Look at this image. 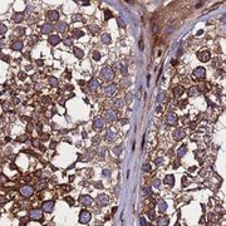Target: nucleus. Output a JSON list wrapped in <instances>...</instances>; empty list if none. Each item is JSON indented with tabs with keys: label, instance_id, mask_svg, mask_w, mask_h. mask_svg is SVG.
Returning <instances> with one entry per match:
<instances>
[{
	"label": "nucleus",
	"instance_id": "f257e3e1",
	"mask_svg": "<svg viewBox=\"0 0 226 226\" xmlns=\"http://www.w3.org/2000/svg\"><path fill=\"white\" fill-rule=\"evenodd\" d=\"M101 75L103 77V79H106V80H112V79L114 78V72H113V69H111L109 67H104L102 69Z\"/></svg>",
	"mask_w": 226,
	"mask_h": 226
},
{
	"label": "nucleus",
	"instance_id": "f03ea898",
	"mask_svg": "<svg viewBox=\"0 0 226 226\" xmlns=\"http://www.w3.org/2000/svg\"><path fill=\"white\" fill-rule=\"evenodd\" d=\"M90 216H92V215H90L89 211H87V210L80 211V214H79V222H80V224H87V222H89Z\"/></svg>",
	"mask_w": 226,
	"mask_h": 226
},
{
	"label": "nucleus",
	"instance_id": "7ed1b4c3",
	"mask_svg": "<svg viewBox=\"0 0 226 226\" xmlns=\"http://www.w3.org/2000/svg\"><path fill=\"white\" fill-rule=\"evenodd\" d=\"M33 192H34V188L32 186H29V185H25V186H23L20 188V193L24 197H30L33 195Z\"/></svg>",
	"mask_w": 226,
	"mask_h": 226
},
{
	"label": "nucleus",
	"instance_id": "20e7f679",
	"mask_svg": "<svg viewBox=\"0 0 226 226\" xmlns=\"http://www.w3.org/2000/svg\"><path fill=\"white\" fill-rule=\"evenodd\" d=\"M29 217L30 219H33V220H42V217H43V214H42V211L40 210H30V212H29Z\"/></svg>",
	"mask_w": 226,
	"mask_h": 226
},
{
	"label": "nucleus",
	"instance_id": "39448f33",
	"mask_svg": "<svg viewBox=\"0 0 226 226\" xmlns=\"http://www.w3.org/2000/svg\"><path fill=\"white\" fill-rule=\"evenodd\" d=\"M79 202L82 203L83 206H90L93 203V198L90 196H88V195H83V196L79 197Z\"/></svg>",
	"mask_w": 226,
	"mask_h": 226
},
{
	"label": "nucleus",
	"instance_id": "423d86ee",
	"mask_svg": "<svg viewBox=\"0 0 226 226\" xmlns=\"http://www.w3.org/2000/svg\"><path fill=\"white\" fill-rule=\"evenodd\" d=\"M193 75H195V78L202 79L203 77L206 75V70H205V68L203 67H197L195 70H193Z\"/></svg>",
	"mask_w": 226,
	"mask_h": 226
},
{
	"label": "nucleus",
	"instance_id": "0eeeda50",
	"mask_svg": "<svg viewBox=\"0 0 226 226\" xmlns=\"http://www.w3.org/2000/svg\"><path fill=\"white\" fill-rule=\"evenodd\" d=\"M116 90H117V85L111 83V84L106 85V88H104V94H106V96H113V94L116 93Z\"/></svg>",
	"mask_w": 226,
	"mask_h": 226
},
{
	"label": "nucleus",
	"instance_id": "6e6552de",
	"mask_svg": "<svg viewBox=\"0 0 226 226\" xmlns=\"http://www.w3.org/2000/svg\"><path fill=\"white\" fill-rule=\"evenodd\" d=\"M166 123L171 124V126H175V124H177V116H176L175 113L170 112L168 114H167V117H166Z\"/></svg>",
	"mask_w": 226,
	"mask_h": 226
},
{
	"label": "nucleus",
	"instance_id": "1a4fd4ad",
	"mask_svg": "<svg viewBox=\"0 0 226 226\" xmlns=\"http://www.w3.org/2000/svg\"><path fill=\"white\" fill-rule=\"evenodd\" d=\"M185 131L181 130V128H177V130L173 132V140L175 141H181V140H183L185 138Z\"/></svg>",
	"mask_w": 226,
	"mask_h": 226
},
{
	"label": "nucleus",
	"instance_id": "9d476101",
	"mask_svg": "<svg viewBox=\"0 0 226 226\" xmlns=\"http://www.w3.org/2000/svg\"><path fill=\"white\" fill-rule=\"evenodd\" d=\"M104 127V119L103 118H96L94 119V123H93V128L96 131H101Z\"/></svg>",
	"mask_w": 226,
	"mask_h": 226
},
{
	"label": "nucleus",
	"instance_id": "9b49d317",
	"mask_svg": "<svg viewBox=\"0 0 226 226\" xmlns=\"http://www.w3.org/2000/svg\"><path fill=\"white\" fill-rule=\"evenodd\" d=\"M104 118L107 119V121H109V122H114L117 119V114H116V112H113V111H106L104 112Z\"/></svg>",
	"mask_w": 226,
	"mask_h": 226
},
{
	"label": "nucleus",
	"instance_id": "f8f14e48",
	"mask_svg": "<svg viewBox=\"0 0 226 226\" xmlns=\"http://www.w3.org/2000/svg\"><path fill=\"white\" fill-rule=\"evenodd\" d=\"M54 29V27L50 23H45V24H43L42 25V28H40V32L43 34H50V32Z\"/></svg>",
	"mask_w": 226,
	"mask_h": 226
},
{
	"label": "nucleus",
	"instance_id": "ddd939ff",
	"mask_svg": "<svg viewBox=\"0 0 226 226\" xmlns=\"http://www.w3.org/2000/svg\"><path fill=\"white\" fill-rule=\"evenodd\" d=\"M53 206H54V202H53V201H45V202H43V205H42V209H43L44 212H50L52 210H53Z\"/></svg>",
	"mask_w": 226,
	"mask_h": 226
},
{
	"label": "nucleus",
	"instance_id": "4468645a",
	"mask_svg": "<svg viewBox=\"0 0 226 226\" xmlns=\"http://www.w3.org/2000/svg\"><path fill=\"white\" fill-rule=\"evenodd\" d=\"M197 56H198V59H200L201 62H209L210 58H211V55H210L209 52H200V53L197 54Z\"/></svg>",
	"mask_w": 226,
	"mask_h": 226
},
{
	"label": "nucleus",
	"instance_id": "2eb2a0df",
	"mask_svg": "<svg viewBox=\"0 0 226 226\" xmlns=\"http://www.w3.org/2000/svg\"><path fill=\"white\" fill-rule=\"evenodd\" d=\"M98 87H99V83H98V80H97V79H92V80H89V83H88V88H89L90 92H96V90L98 89Z\"/></svg>",
	"mask_w": 226,
	"mask_h": 226
},
{
	"label": "nucleus",
	"instance_id": "dca6fc26",
	"mask_svg": "<svg viewBox=\"0 0 226 226\" xmlns=\"http://www.w3.org/2000/svg\"><path fill=\"white\" fill-rule=\"evenodd\" d=\"M48 19L50 20V22H55V20H58L59 19V13L55 10H50V11H48Z\"/></svg>",
	"mask_w": 226,
	"mask_h": 226
},
{
	"label": "nucleus",
	"instance_id": "f3484780",
	"mask_svg": "<svg viewBox=\"0 0 226 226\" xmlns=\"http://www.w3.org/2000/svg\"><path fill=\"white\" fill-rule=\"evenodd\" d=\"M97 202L99 203L101 206L107 205V203H108V196H107V195H99V196L97 197Z\"/></svg>",
	"mask_w": 226,
	"mask_h": 226
},
{
	"label": "nucleus",
	"instance_id": "a211bd4d",
	"mask_svg": "<svg viewBox=\"0 0 226 226\" xmlns=\"http://www.w3.org/2000/svg\"><path fill=\"white\" fill-rule=\"evenodd\" d=\"M166 185H168V186H173L175 185V176L173 175H167L166 177H165V181H163Z\"/></svg>",
	"mask_w": 226,
	"mask_h": 226
},
{
	"label": "nucleus",
	"instance_id": "6ab92c4d",
	"mask_svg": "<svg viewBox=\"0 0 226 226\" xmlns=\"http://www.w3.org/2000/svg\"><path fill=\"white\" fill-rule=\"evenodd\" d=\"M59 42H60V38H59L58 35H50V37L48 38V43L50 45H56Z\"/></svg>",
	"mask_w": 226,
	"mask_h": 226
},
{
	"label": "nucleus",
	"instance_id": "aec40b11",
	"mask_svg": "<svg viewBox=\"0 0 226 226\" xmlns=\"http://www.w3.org/2000/svg\"><path fill=\"white\" fill-rule=\"evenodd\" d=\"M67 28H68V25H67V23H64V22H59L58 24H56V27H55V29L58 30V32H65L67 30Z\"/></svg>",
	"mask_w": 226,
	"mask_h": 226
},
{
	"label": "nucleus",
	"instance_id": "412c9836",
	"mask_svg": "<svg viewBox=\"0 0 226 226\" xmlns=\"http://www.w3.org/2000/svg\"><path fill=\"white\" fill-rule=\"evenodd\" d=\"M168 217L167 216H161L160 219H158V226H168Z\"/></svg>",
	"mask_w": 226,
	"mask_h": 226
},
{
	"label": "nucleus",
	"instance_id": "4be33fe9",
	"mask_svg": "<svg viewBox=\"0 0 226 226\" xmlns=\"http://www.w3.org/2000/svg\"><path fill=\"white\" fill-rule=\"evenodd\" d=\"M157 206H158V210H160L161 212H165V211L167 210V203L165 202L163 200H158Z\"/></svg>",
	"mask_w": 226,
	"mask_h": 226
},
{
	"label": "nucleus",
	"instance_id": "5701e85b",
	"mask_svg": "<svg viewBox=\"0 0 226 226\" xmlns=\"http://www.w3.org/2000/svg\"><path fill=\"white\" fill-rule=\"evenodd\" d=\"M11 49H13V50H22L23 49V43L20 42V40L14 42V43L11 44Z\"/></svg>",
	"mask_w": 226,
	"mask_h": 226
},
{
	"label": "nucleus",
	"instance_id": "b1692460",
	"mask_svg": "<svg viewBox=\"0 0 226 226\" xmlns=\"http://www.w3.org/2000/svg\"><path fill=\"white\" fill-rule=\"evenodd\" d=\"M24 19V14L23 13H15L14 15H13V20L15 23H20Z\"/></svg>",
	"mask_w": 226,
	"mask_h": 226
},
{
	"label": "nucleus",
	"instance_id": "393cba45",
	"mask_svg": "<svg viewBox=\"0 0 226 226\" xmlns=\"http://www.w3.org/2000/svg\"><path fill=\"white\" fill-rule=\"evenodd\" d=\"M183 92H185L183 87L178 85V87H176L175 89H173V94H175L176 97H180V96H182V94H183Z\"/></svg>",
	"mask_w": 226,
	"mask_h": 226
},
{
	"label": "nucleus",
	"instance_id": "a878e982",
	"mask_svg": "<svg viewBox=\"0 0 226 226\" xmlns=\"http://www.w3.org/2000/svg\"><path fill=\"white\" fill-rule=\"evenodd\" d=\"M106 140H107L108 142H113V141H114V140H116V135H114V132H112V131H108Z\"/></svg>",
	"mask_w": 226,
	"mask_h": 226
},
{
	"label": "nucleus",
	"instance_id": "bb28decb",
	"mask_svg": "<svg viewBox=\"0 0 226 226\" xmlns=\"http://www.w3.org/2000/svg\"><path fill=\"white\" fill-rule=\"evenodd\" d=\"M74 55L77 58H83L84 56V52L82 49H79V48H74Z\"/></svg>",
	"mask_w": 226,
	"mask_h": 226
},
{
	"label": "nucleus",
	"instance_id": "cd10ccee",
	"mask_svg": "<svg viewBox=\"0 0 226 226\" xmlns=\"http://www.w3.org/2000/svg\"><path fill=\"white\" fill-rule=\"evenodd\" d=\"M101 39L104 44H109V43H111V35H109V34H103Z\"/></svg>",
	"mask_w": 226,
	"mask_h": 226
},
{
	"label": "nucleus",
	"instance_id": "c85d7f7f",
	"mask_svg": "<svg viewBox=\"0 0 226 226\" xmlns=\"http://www.w3.org/2000/svg\"><path fill=\"white\" fill-rule=\"evenodd\" d=\"M186 152H187L186 146H182V147L178 148V151H177V156H178V157H182V156H185V153Z\"/></svg>",
	"mask_w": 226,
	"mask_h": 226
},
{
	"label": "nucleus",
	"instance_id": "c756f323",
	"mask_svg": "<svg viewBox=\"0 0 226 226\" xmlns=\"http://www.w3.org/2000/svg\"><path fill=\"white\" fill-rule=\"evenodd\" d=\"M48 82H49V84H50L52 87H56V85H58V79H56L55 77H50V78L48 79Z\"/></svg>",
	"mask_w": 226,
	"mask_h": 226
},
{
	"label": "nucleus",
	"instance_id": "7c9ffc66",
	"mask_svg": "<svg viewBox=\"0 0 226 226\" xmlns=\"http://www.w3.org/2000/svg\"><path fill=\"white\" fill-rule=\"evenodd\" d=\"M143 193H145V196H151V193H152V190H151V186H147L143 188Z\"/></svg>",
	"mask_w": 226,
	"mask_h": 226
},
{
	"label": "nucleus",
	"instance_id": "2f4dec72",
	"mask_svg": "<svg viewBox=\"0 0 226 226\" xmlns=\"http://www.w3.org/2000/svg\"><path fill=\"white\" fill-rule=\"evenodd\" d=\"M73 34L75 38H80V37H83L84 35V33L82 32V30H78V29H75V30H73Z\"/></svg>",
	"mask_w": 226,
	"mask_h": 226
},
{
	"label": "nucleus",
	"instance_id": "473e14b6",
	"mask_svg": "<svg viewBox=\"0 0 226 226\" xmlns=\"http://www.w3.org/2000/svg\"><path fill=\"white\" fill-rule=\"evenodd\" d=\"M188 94L190 96H196L197 94V87H192L191 89L188 90Z\"/></svg>",
	"mask_w": 226,
	"mask_h": 226
},
{
	"label": "nucleus",
	"instance_id": "72a5a7b5",
	"mask_svg": "<svg viewBox=\"0 0 226 226\" xmlns=\"http://www.w3.org/2000/svg\"><path fill=\"white\" fill-rule=\"evenodd\" d=\"M93 59L97 60V62L101 60V53H99V52H94V53H93Z\"/></svg>",
	"mask_w": 226,
	"mask_h": 226
},
{
	"label": "nucleus",
	"instance_id": "f704fd0d",
	"mask_svg": "<svg viewBox=\"0 0 226 226\" xmlns=\"http://www.w3.org/2000/svg\"><path fill=\"white\" fill-rule=\"evenodd\" d=\"M132 101H133V94H132V93H127V96H126V102H127V103H131Z\"/></svg>",
	"mask_w": 226,
	"mask_h": 226
},
{
	"label": "nucleus",
	"instance_id": "c9c22d12",
	"mask_svg": "<svg viewBox=\"0 0 226 226\" xmlns=\"http://www.w3.org/2000/svg\"><path fill=\"white\" fill-rule=\"evenodd\" d=\"M114 104H116V107H117V108H122V106H123V102L121 101V99H116Z\"/></svg>",
	"mask_w": 226,
	"mask_h": 226
},
{
	"label": "nucleus",
	"instance_id": "e433bc0d",
	"mask_svg": "<svg viewBox=\"0 0 226 226\" xmlns=\"http://www.w3.org/2000/svg\"><path fill=\"white\" fill-rule=\"evenodd\" d=\"M6 27L4 25V24H0V34H5L6 33Z\"/></svg>",
	"mask_w": 226,
	"mask_h": 226
},
{
	"label": "nucleus",
	"instance_id": "4c0bfd02",
	"mask_svg": "<svg viewBox=\"0 0 226 226\" xmlns=\"http://www.w3.org/2000/svg\"><path fill=\"white\" fill-rule=\"evenodd\" d=\"M117 23L119 24V27H122V28H124V27H126V23H124L123 19H121V18H118V19H117Z\"/></svg>",
	"mask_w": 226,
	"mask_h": 226
},
{
	"label": "nucleus",
	"instance_id": "58836bf2",
	"mask_svg": "<svg viewBox=\"0 0 226 226\" xmlns=\"http://www.w3.org/2000/svg\"><path fill=\"white\" fill-rule=\"evenodd\" d=\"M153 186H155V187H157V188H158V187H161V181L156 178V180L153 181Z\"/></svg>",
	"mask_w": 226,
	"mask_h": 226
},
{
	"label": "nucleus",
	"instance_id": "ea45409f",
	"mask_svg": "<svg viewBox=\"0 0 226 226\" xmlns=\"http://www.w3.org/2000/svg\"><path fill=\"white\" fill-rule=\"evenodd\" d=\"M72 43H73L72 38H67V39L64 40V44H65V45H72Z\"/></svg>",
	"mask_w": 226,
	"mask_h": 226
},
{
	"label": "nucleus",
	"instance_id": "a19ab883",
	"mask_svg": "<svg viewBox=\"0 0 226 226\" xmlns=\"http://www.w3.org/2000/svg\"><path fill=\"white\" fill-rule=\"evenodd\" d=\"M104 13H106V20H108L109 18H112V13L109 10H104Z\"/></svg>",
	"mask_w": 226,
	"mask_h": 226
},
{
	"label": "nucleus",
	"instance_id": "79ce46f5",
	"mask_svg": "<svg viewBox=\"0 0 226 226\" xmlns=\"http://www.w3.org/2000/svg\"><path fill=\"white\" fill-rule=\"evenodd\" d=\"M65 201H67V202L69 203L70 206H73V205H74V200L72 197H67V198H65Z\"/></svg>",
	"mask_w": 226,
	"mask_h": 226
},
{
	"label": "nucleus",
	"instance_id": "37998d69",
	"mask_svg": "<svg viewBox=\"0 0 226 226\" xmlns=\"http://www.w3.org/2000/svg\"><path fill=\"white\" fill-rule=\"evenodd\" d=\"M142 170H143L145 172L150 171V163H145V165H143V167H142Z\"/></svg>",
	"mask_w": 226,
	"mask_h": 226
},
{
	"label": "nucleus",
	"instance_id": "c03bdc74",
	"mask_svg": "<svg viewBox=\"0 0 226 226\" xmlns=\"http://www.w3.org/2000/svg\"><path fill=\"white\" fill-rule=\"evenodd\" d=\"M102 173H103V176L108 177V176L111 175V171H109V170H103V172H102Z\"/></svg>",
	"mask_w": 226,
	"mask_h": 226
},
{
	"label": "nucleus",
	"instance_id": "a18cd8bd",
	"mask_svg": "<svg viewBox=\"0 0 226 226\" xmlns=\"http://www.w3.org/2000/svg\"><path fill=\"white\" fill-rule=\"evenodd\" d=\"M121 69H122V74H123V75H127V67H126V65H122Z\"/></svg>",
	"mask_w": 226,
	"mask_h": 226
},
{
	"label": "nucleus",
	"instance_id": "49530a36",
	"mask_svg": "<svg viewBox=\"0 0 226 226\" xmlns=\"http://www.w3.org/2000/svg\"><path fill=\"white\" fill-rule=\"evenodd\" d=\"M148 217H150L151 220H153V219L156 217V216H155V212H153V211H150V212H148Z\"/></svg>",
	"mask_w": 226,
	"mask_h": 226
},
{
	"label": "nucleus",
	"instance_id": "de8ad7c7",
	"mask_svg": "<svg viewBox=\"0 0 226 226\" xmlns=\"http://www.w3.org/2000/svg\"><path fill=\"white\" fill-rule=\"evenodd\" d=\"M163 99H165V93H161V94H160V97L157 98V101L158 102H162Z\"/></svg>",
	"mask_w": 226,
	"mask_h": 226
},
{
	"label": "nucleus",
	"instance_id": "09e8293b",
	"mask_svg": "<svg viewBox=\"0 0 226 226\" xmlns=\"http://www.w3.org/2000/svg\"><path fill=\"white\" fill-rule=\"evenodd\" d=\"M140 222H141V226H147L146 220H145L143 217H141V219H140Z\"/></svg>",
	"mask_w": 226,
	"mask_h": 226
},
{
	"label": "nucleus",
	"instance_id": "8fccbe9b",
	"mask_svg": "<svg viewBox=\"0 0 226 226\" xmlns=\"http://www.w3.org/2000/svg\"><path fill=\"white\" fill-rule=\"evenodd\" d=\"M18 141H19V142L27 141V136H22V137H19V138H18Z\"/></svg>",
	"mask_w": 226,
	"mask_h": 226
},
{
	"label": "nucleus",
	"instance_id": "3c124183",
	"mask_svg": "<svg viewBox=\"0 0 226 226\" xmlns=\"http://www.w3.org/2000/svg\"><path fill=\"white\" fill-rule=\"evenodd\" d=\"M33 146L34 147H39V140H34V141H33Z\"/></svg>",
	"mask_w": 226,
	"mask_h": 226
},
{
	"label": "nucleus",
	"instance_id": "603ef678",
	"mask_svg": "<svg viewBox=\"0 0 226 226\" xmlns=\"http://www.w3.org/2000/svg\"><path fill=\"white\" fill-rule=\"evenodd\" d=\"M17 32H18V33H20V34H24V33H25V29H24V28H22V29L18 28V29H17Z\"/></svg>",
	"mask_w": 226,
	"mask_h": 226
},
{
	"label": "nucleus",
	"instance_id": "864d4df0",
	"mask_svg": "<svg viewBox=\"0 0 226 226\" xmlns=\"http://www.w3.org/2000/svg\"><path fill=\"white\" fill-rule=\"evenodd\" d=\"M138 47H140V49H141V50H143V48H145V47H143V42H142V39L140 40V43H138Z\"/></svg>",
	"mask_w": 226,
	"mask_h": 226
},
{
	"label": "nucleus",
	"instance_id": "5fc2aeb1",
	"mask_svg": "<svg viewBox=\"0 0 226 226\" xmlns=\"http://www.w3.org/2000/svg\"><path fill=\"white\" fill-rule=\"evenodd\" d=\"M5 202H6V198L0 196V205H3V203H5Z\"/></svg>",
	"mask_w": 226,
	"mask_h": 226
},
{
	"label": "nucleus",
	"instance_id": "6e6d98bb",
	"mask_svg": "<svg viewBox=\"0 0 226 226\" xmlns=\"http://www.w3.org/2000/svg\"><path fill=\"white\" fill-rule=\"evenodd\" d=\"M119 151H121V146H118V147H116V148H114V153H116V155H118Z\"/></svg>",
	"mask_w": 226,
	"mask_h": 226
},
{
	"label": "nucleus",
	"instance_id": "4d7b16f0",
	"mask_svg": "<svg viewBox=\"0 0 226 226\" xmlns=\"http://www.w3.org/2000/svg\"><path fill=\"white\" fill-rule=\"evenodd\" d=\"M157 30H158V27L157 25H155V27H153V33H157Z\"/></svg>",
	"mask_w": 226,
	"mask_h": 226
},
{
	"label": "nucleus",
	"instance_id": "13d9d810",
	"mask_svg": "<svg viewBox=\"0 0 226 226\" xmlns=\"http://www.w3.org/2000/svg\"><path fill=\"white\" fill-rule=\"evenodd\" d=\"M156 163H157V165L162 163V160H161V158H157V160H156Z\"/></svg>",
	"mask_w": 226,
	"mask_h": 226
},
{
	"label": "nucleus",
	"instance_id": "bf43d9fd",
	"mask_svg": "<svg viewBox=\"0 0 226 226\" xmlns=\"http://www.w3.org/2000/svg\"><path fill=\"white\" fill-rule=\"evenodd\" d=\"M19 78L24 79V78H25V74H24V73H20V74H19Z\"/></svg>",
	"mask_w": 226,
	"mask_h": 226
},
{
	"label": "nucleus",
	"instance_id": "052dcab7",
	"mask_svg": "<svg viewBox=\"0 0 226 226\" xmlns=\"http://www.w3.org/2000/svg\"><path fill=\"white\" fill-rule=\"evenodd\" d=\"M43 140L47 141V140H48V135H43Z\"/></svg>",
	"mask_w": 226,
	"mask_h": 226
},
{
	"label": "nucleus",
	"instance_id": "680f3d73",
	"mask_svg": "<svg viewBox=\"0 0 226 226\" xmlns=\"http://www.w3.org/2000/svg\"><path fill=\"white\" fill-rule=\"evenodd\" d=\"M3 47H4V43H3V40H0V49H1Z\"/></svg>",
	"mask_w": 226,
	"mask_h": 226
},
{
	"label": "nucleus",
	"instance_id": "e2e57ef3",
	"mask_svg": "<svg viewBox=\"0 0 226 226\" xmlns=\"http://www.w3.org/2000/svg\"><path fill=\"white\" fill-rule=\"evenodd\" d=\"M33 130V127H32V124H29V127H28V131H32Z\"/></svg>",
	"mask_w": 226,
	"mask_h": 226
},
{
	"label": "nucleus",
	"instance_id": "0e129e2a",
	"mask_svg": "<svg viewBox=\"0 0 226 226\" xmlns=\"http://www.w3.org/2000/svg\"><path fill=\"white\" fill-rule=\"evenodd\" d=\"M162 111V107H157V112H161Z\"/></svg>",
	"mask_w": 226,
	"mask_h": 226
},
{
	"label": "nucleus",
	"instance_id": "69168bd1",
	"mask_svg": "<svg viewBox=\"0 0 226 226\" xmlns=\"http://www.w3.org/2000/svg\"><path fill=\"white\" fill-rule=\"evenodd\" d=\"M96 185H97V187H101V188L103 187V186H102V183H96Z\"/></svg>",
	"mask_w": 226,
	"mask_h": 226
},
{
	"label": "nucleus",
	"instance_id": "338daca9",
	"mask_svg": "<svg viewBox=\"0 0 226 226\" xmlns=\"http://www.w3.org/2000/svg\"><path fill=\"white\" fill-rule=\"evenodd\" d=\"M151 226H152V225H151Z\"/></svg>",
	"mask_w": 226,
	"mask_h": 226
}]
</instances>
